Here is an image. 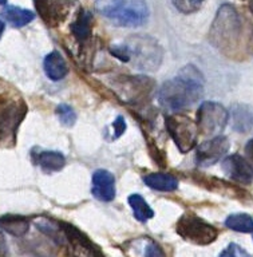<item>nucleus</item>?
I'll list each match as a JSON object with an SVG mask.
<instances>
[{"instance_id":"obj_23","label":"nucleus","mask_w":253,"mask_h":257,"mask_svg":"<svg viewBox=\"0 0 253 257\" xmlns=\"http://www.w3.org/2000/svg\"><path fill=\"white\" fill-rule=\"evenodd\" d=\"M225 226L232 229L234 232L252 233L253 232V218L246 213H236L226 217Z\"/></svg>"},{"instance_id":"obj_5","label":"nucleus","mask_w":253,"mask_h":257,"mask_svg":"<svg viewBox=\"0 0 253 257\" xmlns=\"http://www.w3.org/2000/svg\"><path fill=\"white\" fill-rule=\"evenodd\" d=\"M165 124H166V130L181 153L190 152L196 146L198 132H200L197 122L184 114L176 112L165 118Z\"/></svg>"},{"instance_id":"obj_28","label":"nucleus","mask_w":253,"mask_h":257,"mask_svg":"<svg viewBox=\"0 0 253 257\" xmlns=\"http://www.w3.org/2000/svg\"><path fill=\"white\" fill-rule=\"evenodd\" d=\"M145 257H165V253L158 244L149 242L145 248Z\"/></svg>"},{"instance_id":"obj_7","label":"nucleus","mask_w":253,"mask_h":257,"mask_svg":"<svg viewBox=\"0 0 253 257\" xmlns=\"http://www.w3.org/2000/svg\"><path fill=\"white\" fill-rule=\"evenodd\" d=\"M229 120V111L217 102H204L197 111V126L204 136H218Z\"/></svg>"},{"instance_id":"obj_29","label":"nucleus","mask_w":253,"mask_h":257,"mask_svg":"<svg viewBox=\"0 0 253 257\" xmlns=\"http://www.w3.org/2000/svg\"><path fill=\"white\" fill-rule=\"evenodd\" d=\"M0 257H10V249H8V244L6 237L2 232H0Z\"/></svg>"},{"instance_id":"obj_24","label":"nucleus","mask_w":253,"mask_h":257,"mask_svg":"<svg viewBox=\"0 0 253 257\" xmlns=\"http://www.w3.org/2000/svg\"><path fill=\"white\" fill-rule=\"evenodd\" d=\"M56 115L59 116L60 123L63 126H67V127H71L74 126V123L76 122V114L74 111V108L68 104H59L56 107Z\"/></svg>"},{"instance_id":"obj_2","label":"nucleus","mask_w":253,"mask_h":257,"mask_svg":"<svg viewBox=\"0 0 253 257\" xmlns=\"http://www.w3.org/2000/svg\"><path fill=\"white\" fill-rule=\"evenodd\" d=\"M96 11L119 27H140L149 19L145 0H96Z\"/></svg>"},{"instance_id":"obj_1","label":"nucleus","mask_w":253,"mask_h":257,"mask_svg":"<svg viewBox=\"0 0 253 257\" xmlns=\"http://www.w3.org/2000/svg\"><path fill=\"white\" fill-rule=\"evenodd\" d=\"M204 96V76L192 64L181 68L158 91V102L165 110L178 112L193 107Z\"/></svg>"},{"instance_id":"obj_17","label":"nucleus","mask_w":253,"mask_h":257,"mask_svg":"<svg viewBox=\"0 0 253 257\" xmlns=\"http://www.w3.org/2000/svg\"><path fill=\"white\" fill-rule=\"evenodd\" d=\"M2 16L11 26L20 28L24 27L26 24L31 23L35 18V14L30 10H24V8L16 7V6H7V7L3 8Z\"/></svg>"},{"instance_id":"obj_32","label":"nucleus","mask_w":253,"mask_h":257,"mask_svg":"<svg viewBox=\"0 0 253 257\" xmlns=\"http://www.w3.org/2000/svg\"><path fill=\"white\" fill-rule=\"evenodd\" d=\"M249 8H250V11L253 14V0H250V4H249Z\"/></svg>"},{"instance_id":"obj_30","label":"nucleus","mask_w":253,"mask_h":257,"mask_svg":"<svg viewBox=\"0 0 253 257\" xmlns=\"http://www.w3.org/2000/svg\"><path fill=\"white\" fill-rule=\"evenodd\" d=\"M245 158L248 160V162L253 168V138L249 140L245 145Z\"/></svg>"},{"instance_id":"obj_6","label":"nucleus","mask_w":253,"mask_h":257,"mask_svg":"<svg viewBox=\"0 0 253 257\" xmlns=\"http://www.w3.org/2000/svg\"><path fill=\"white\" fill-rule=\"evenodd\" d=\"M177 233L193 244H212L218 236L217 229L194 214H184L177 222Z\"/></svg>"},{"instance_id":"obj_15","label":"nucleus","mask_w":253,"mask_h":257,"mask_svg":"<svg viewBox=\"0 0 253 257\" xmlns=\"http://www.w3.org/2000/svg\"><path fill=\"white\" fill-rule=\"evenodd\" d=\"M233 128L240 133L253 132V108L245 104H234L232 107Z\"/></svg>"},{"instance_id":"obj_16","label":"nucleus","mask_w":253,"mask_h":257,"mask_svg":"<svg viewBox=\"0 0 253 257\" xmlns=\"http://www.w3.org/2000/svg\"><path fill=\"white\" fill-rule=\"evenodd\" d=\"M144 182L149 188L158 192H173L178 186V181L174 176L168 173H152L144 177Z\"/></svg>"},{"instance_id":"obj_4","label":"nucleus","mask_w":253,"mask_h":257,"mask_svg":"<svg viewBox=\"0 0 253 257\" xmlns=\"http://www.w3.org/2000/svg\"><path fill=\"white\" fill-rule=\"evenodd\" d=\"M133 66L142 71H156L161 66L164 51L154 38L148 35L129 36L123 42Z\"/></svg>"},{"instance_id":"obj_19","label":"nucleus","mask_w":253,"mask_h":257,"mask_svg":"<svg viewBox=\"0 0 253 257\" xmlns=\"http://www.w3.org/2000/svg\"><path fill=\"white\" fill-rule=\"evenodd\" d=\"M36 164L44 173L59 172L66 165V158L62 153L58 152H40L36 156Z\"/></svg>"},{"instance_id":"obj_27","label":"nucleus","mask_w":253,"mask_h":257,"mask_svg":"<svg viewBox=\"0 0 253 257\" xmlns=\"http://www.w3.org/2000/svg\"><path fill=\"white\" fill-rule=\"evenodd\" d=\"M124 130H126V123H124L123 116H116V119L111 123V140L119 138L124 133Z\"/></svg>"},{"instance_id":"obj_18","label":"nucleus","mask_w":253,"mask_h":257,"mask_svg":"<svg viewBox=\"0 0 253 257\" xmlns=\"http://www.w3.org/2000/svg\"><path fill=\"white\" fill-rule=\"evenodd\" d=\"M35 225L40 232L44 233L47 237H50L56 244L63 245L68 241L64 225H59L58 222H54V221L47 220V218H39L35 222Z\"/></svg>"},{"instance_id":"obj_21","label":"nucleus","mask_w":253,"mask_h":257,"mask_svg":"<svg viewBox=\"0 0 253 257\" xmlns=\"http://www.w3.org/2000/svg\"><path fill=\"white\" fill-rule=\"evenodd\" d=\"M91 20L92 15L86 10H82L76 20L71 24V31L79 42H84L90 38L91 34Z\"/></svg>"},{"instance_id":"obj_12","label":"nucleus","mask_w":253,"mask_h":257,"mask_svg":"<svg viewBox=\"0 0 253 257\" xmlns=\"http://www.w3.org/2000/svg\"><path fill=\"white\" fill-rule=\"evenodd\" d=\"M64 229L68 238L67 257H103L76 229L71 228L70 225H64Z\"/></svg>"},{"instance_id":"obj_3","label":"nucleus","mask_w":253,"mask_h":257,"mask_svg":"<svg viewBox=\"0 0 253 257\" xmlns=\"http://www.w3.org/2000/svg\"><path fill=\"white\" fill-rule=\"evenodd\" d=\"M240 16L232 6L224 4L217 11L216 18L213 20L212 28L209 31V40L217 50L229 55L240 43Z\"/></svg>"},{"instance_id":"obj_31","label":"nucleus","mask_w":253,"mask_h":257,"mask_svg":"<svg viewBox=\"0 0 253 257\" xmlns=\"http://www.w3.org/2000/svg\"><path fill=\"white\" fill-rule=\"evenodd\" d=\"M4 32V23L0 20V38H2V35H3Z\"/></svg>"},{"instance_id":"obj_34","label":"nucleus","mask_w":253,"mask_h":257,"mask_svg":"<svg viewBox=\"0 0 253 257\" xmlns=\"http://www.w3.org/2000/svg\"><path fill=\"white\" fill-rule=\"evenodd\" d=\"M252 42H253V35H252Z\"/></svg>"},{"instance_id":"obj_13","label":"nucleus","mask_w":253,"mask_h":257,"mask_svg":"<svg viewBox=\"0 0 253 257\" xmlns=\"http://www.w3.org/2000/svg\"><path fill=\"white\" fill-rule=\"evenodd\" d=\"M92 196L96 200L110 202L115 198V178L111 173L103 169L96 170L92 174Z\"/></svg>"},{"instance_id":"obj_22","label":"nucleus","mask_w":253,"mask_h":257,"mask_svg":"<svg viewBox=\"0 0 253 257\" xmlns=\"http://www.w3.org/2000/svg\"><path fill=\"white\" fill-rule=\"evenodd\" d=\"M129 205L132 206L134 217L141 222H146V221L154 217L153 209L149 206L148 202L144 200V197L140 196V194L129 196Z\"/></svg>"},{"instance_id":"obj_26","label":"nucleus","mask_w":253,"mask_h":257,"mask_svg":"<svg viewBox=\"0 0 253 257\" xmlns=\"http://www.w3.org/2000/svg\"><path fill=\"white\" fill-rule=\"evenodd\" d=\"M218 257H252L249 254L244 248H241L240 245L234 244H229L226 248L220 253V256Z\"/></svg>"},{"instance_id":"obj_25","label":"nucleus","mask_w":253,"mask_h":257,"mask_svg":"<svg viewBox=\"0 0 253 257\" xmlns=\"http://www.w3.org/2000/svg\"><path fill=\"white\" fill-rule=\"evenodd\" d=\"M174 7L182 14H192L200 10L205 0H172Z\"/></svg>"},{"instance_id":"obj_9","label":"nucleus","mask_w":253,"mask_h":257,"mask_svg":"<svg viewBox=\"0 0 253 257\" xmlns=\"http://www.w3.org/2000/svg\"><path fill=\"white\" fill-rule=\"evenodd\" d=\"M230 141L224 136H216L197 146L194 161L201 168L217 164L229 152Z\"/></svg>"},{"instance_id":"obj_20","label":"nucleus","mask_w":253,"mask_h":257,"mask_svg":"<svg viewBox=\"0 0 253 257\" xmlns=\"http://www.w3.org/2000/svg\"><path fill=\"white\" fill-rule=\"evenodd\" d=\"M0 228L15 237H22L28 232L30 222L20 216H4L0 218Z\"/></svg>"},{"instance_id":"obj_11","label":"nucleus","mask_w":253,"mask_h":257,"mask_svg":"<svg viewBox=\"0 0 253 257\" xmlns=\"http://www.w3.org/2000/svg\"><path fill=\"white\" fill-rule=\"evenodd\" d=\"M23 114L24 108L15 102H0V141L11 136Z\"/></svg>"},{"instance_id":"obj_14","label":"nucleus","mask_w":253,"mask_h":257,"mask_svg":"<svg viewBox=\"0 0 253 257\" xmlns=\"http://www.w3.org/2000/svg\"><path fill=\"white\" fill-rule=\"evenodd\" d=\"M44 72L51 80H60L68 74V67L62 54L58 51L50 52L44 58Z\"/></svg>"},{"instance_id":"obj_33","label":"nucleus","mask_w":253,"mask_h":257,"mask_svg":"<svg viewBox=\"0 0 253 257\" xmlns=\"http://www.w3.org/2000/svg\"><path fill=\"white\" fill-rule=\"evenodd\" d=\"M6 2H7V0H0V6H2V4H6Z\"/></svg>"},{"instance_id":"obj_10","label":"nucleus","mask_w":253,"mask_h":257,"mask_svg":"<svg viewBox=\"0 0 253 257\" xmlns=\"http://www.w3.org/2000/svg\"><path fill=\"white\" fill-rule=\"evenodd\" d=\"M222 170L225 176L238 184L248 185L253 181V168L248 160L238 154H232L222 161Z\"/></svg>"},{"instance_id":"obj_8","label":"nucleus","mask_w":253,"mask_h":257,"mask_svg":"<svg viewBox=\"0 0 253 257\" xmlns=\"http://www.w3.org/2000/svg\"><path fill=\"white\" fill-rule=\"evenodd\" d=\"M154 83L148 76H126L114 84L116 94L128 103H137L152 92Z\"/></svg>"}]
</instances>
